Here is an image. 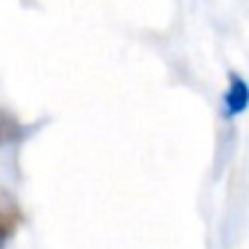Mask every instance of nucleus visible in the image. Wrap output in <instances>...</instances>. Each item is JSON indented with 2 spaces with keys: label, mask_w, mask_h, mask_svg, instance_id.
<instances>
[{
  "label": "nucleus",
  "mask_w": 249,
  "mask_h": 249,
  "mask_svg": "<svg viewBox=\"0 0 249 249\" xmlns=\"http://www.w3.org/2000/svg\"><path fill=\"white\" fill-rule=\"evenodd\" d=\"M19 225H22V209L8 193H0V249L8 244Z\"/></svg>",
  "instance_id": "obj_1"
},
{
  "label": "nucleus",
  "mask_w": 249,
  "mask_h": 249,
  "mask_svg": "<svg viewBox=\"0 0 249 249\" xmlns=\"http://www.w3.org/2000/svg\"><path fill=\"white\" fill-rule=\"evenodd\" d=\"M247 105H249V86L238 75H231V83H228V91H225L228 115H238L241 110H247Z\"/></svg>",
  "instance_id": "obj_2"
},
{
  "label": "nucleus",
  "mask_w": 249,
  "mask_h": 249,
  "mask_svg": "<svg viewBox=\"0 0 249 249\" xmlns=\"http://www.w3.org/2000/svg\"><path fill=\"white\" fill-rule=\"evenodd\" d=\"M8 137H11V131H8L6 126L0 124V147H3V145H6V142H8Z\"/></svg>",
  "instance_id": "obj_3"
}]
</instances>
